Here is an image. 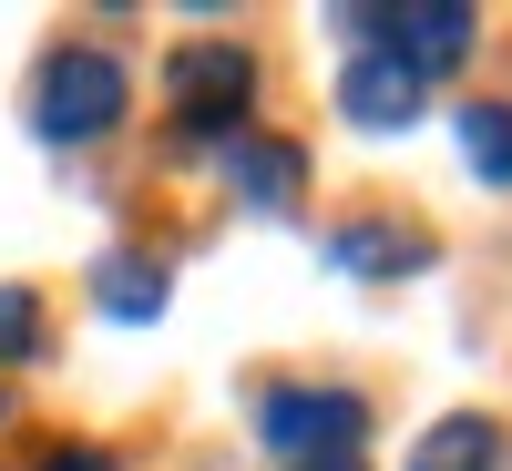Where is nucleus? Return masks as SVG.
I'll list each match as a JSON object with an SVG mask.
<instances>
[{
  "label": "nucleus",
  "instance_id": "obj_1",
  "mask_svg": "<svg viewBox=\"0 0 512 471\" xmlns=\"http://www.w3.org/2000/svg\"><path fill=\"white\" fill-rule=\"evenodd\" d=\"M123 103H134V82H123V62L93 52V41H62V52L31 72V134L41 144H93V134L123 123Z\"/></svg>",
  "mask_w": 512,
  "mask_h": 471
},
{
  "label": "nucleus",
  "instance_id": "obj_2",
  "mask_svg": "<svg viewBox=\"0 0 512 471\" xmlns=\"http://www.w3.org/2000/svg\"><path fill=\"white\" fill-rule=\"evenodd\" d=\"M164 103H175L185 134H236L246 103H256V62L236 41H185V52L164 62Z\"/></svg>",
  "mask_w": 512,
  "mask_h": 471
},
{
  "label": "nucleus",
  "instance_id": "obj_3",
  "mask_svg": "<svg viewBox=\"0 0 512 471\" xmlns=\"http://www.w3.org/2000/svg\"><path fill=\"white\" fill-rule=\"evenodd\" d=\"M256 431H267V451H287V461H338V451H359L369 400H349V390H277L256 410Z\"/></svg>",
  "mask_w": 512,
  "mask_h": 471
},
{
  "label": "nucleus",
  "instance_id": "obj_4",
  "mask_svg": "<svg viewBox=\"0 0 512 471\" xmlns=\"http://www.w3.org/2000/svg\"><path fill=\"white\" fill-rule=\"evenodd\" d=\"M359 21H369V31H390L379 52L410 62V72L461 62V52H472V31H482V11H461V0H410V11H359Z\"/></svg>",
  "mask_w": 512,
  "mask_h": 471
},
{
  "label": "nucleus",
  "instance_id": "obj_5",
  "mask_svg": "<svg viewBox=\"0 0 512 471\" xmlns=\"http://www.w3.org/2000/svg\"><path fill=\"white\" fill-rule=\"evenodd\" d=\"M338 113H349L359 134H390V123H410V113H420V72H410V62H390V52H359L349 72H338Z\"/></svg>",
  "mask_w": 512,
  "mask_h": 471
},
{
  "label": "nucleus",
  "instance_id": "obj_6",
  "mask_svg": "<svg viewBox=\"0 0 512 471\" xmlns=\"http://www.w3.org/2000/svg\"><path fill=\"white\" fill-rule=\"evenodd\" d=\"M226 185L256 205V216H287V205H297V185H308V154H297V144H277V134H236Z\"/></svg>",
  "mask_w": 512,
  "mask_h": 471
},
{
  "label": "nucleus",
  "instance_id": "obj_7",
  "mask_svg": "<svg viewBox=\"0 0 512 471\" xmlns=\"http://www.w3.org/2000/svg\"><path fill=\"white\" fill-rule=\"evenodd\" d=\"M328 256H338V267H349V277H410V267H431V236H420V226H390V216H369V226H338L328 236Z\"/></svg>",
  "mask_w": 512,
  "mask_h": 471
},
{
  "label": "nucleus",
  "instance_id": "obj_8",
  "mask_svg": "<svg viewBox=\"0 0 512 471\" xmlns=\"http://www.w3.org/2000/svg\"><path fill=\"white\" fill-rule=\"evenodd\" d=\"M512 451H502V420H482V410H451L431 441L410 451V471H502Z\"/></svg>",
  "mask_w": 512,
  "mask_h": 471
},
{
  "label": "nucleus",
  "instance_id": "obj_9",
  "mask_svg": "<svg viewBox=\"0 0 512 471\" xmlns=\"http://www.w3.org/2000/svg\"><path fill=\"white\" fill-rule=\"evenodd\" d=\"M93 297H103L113 318H164V267H144V256H103Z\"/></svg>",
  "mask_w": 512,
  "mask_h": 471
},
{
  "label": "nucleus",
  "instance_id": "obj_10",
  "mask_svg": "<svg viewBox=\"0 0 512 471\" xmlns=\"http://www.w3.org/2000/svg\"><path fill=\"white\" fill-rule=\"evenodd\" d=\"M461 154H472L492 185H512V103H472L461 113Z\"/></svg>",
  "mask_w": 512,
  "mask_h": 471
},
{
  "label": "nucleus",
  "instance_id": "obj_11",
  "mask_svg": "<svg viewBox=\"0 0 512 471\" xmlns=\"http://www.w3.org/2000/svg\"><path fill=\"white\" fill-rule=\"evenodd\" d=\"M0 359H41V297L0 287Z\"/></svg>",
  "mask_w": 512,
  "mask_h": 471
},
{
  "label": "nucleus",
  "instance_id": "obj_12",
  "mask_svg": "<svg viewBox=\"0 0 512 471\" xmlns=\"http://www.w3.org/2000/svg\"><path fill=\"white\" fill-rule=\"evenodd\" d=\"M41 471H123V461H113V451H52Z\"/></svg>",
  "mask_w": 512,
  "mask_h": 471
},
{
  "label": "nucleus",
  "instance_id": "obj_13",
  "mask_svg": "<svg viewBox=\"0 0 512 471\" xmlns=\"http://www.w3.org/2000/svg\"><path fill=\"white\" fill-rule=\"evenodd\" d=\"M287 471H369L359 451H338V461H287Z\"/></svg>",
  "mask_w": 512,
  "mask_h": 471
}]
</instances>
